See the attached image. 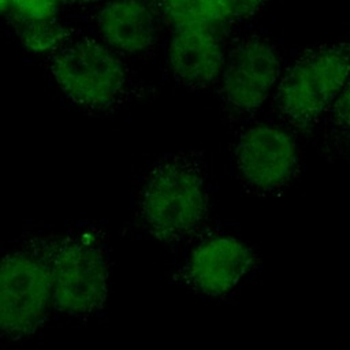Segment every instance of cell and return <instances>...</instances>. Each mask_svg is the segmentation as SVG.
Instances as JSON below:
<instances>
[{
  "mask_svg": "<svg viewBox=\"0 0 350 350\" xmlns=\"http://www.w3.org/2000/svg\"><path fill=\"white\" fill-rule=\"evenodd\" d=\"M10 7V0H0V14Z\"/></svg>",
  "mask_w": 350,
  "mask_h": 350,
  "instance_id": "2e32d148",
  "label": "cell"
},
{
  "mask_svg": "<svg viewBox=\"0 0 350 350\" xmlns=\"http://www.w3.org/2000/svg\"><path fill=\"white\" fill-rule=\"evenodd\" d=\"M59 1H64V0H59Z\"/></svg>",
  "mask_w": 350,
  "mask_h": 350,
  "instance_id": "ac0fdd59",
  "label": "cell"
},
{
  "mask_svg": "<svg viewBox=\"0 0 350 350\" xmlns=\"http://www.w3.org/2000/svg\"><path fill=\"white\" fill-rule=\"evenodd\" d=\"M59 0H10L16 19H48L55 18Z\"/></svg>",
  "mask_w": 350,
  "mask_h": 350,
  "instance_id": "5bb4252c",
  "label": "cell"
},
{
  "mask_svg": "<svg viewBox=\"0 0 350 350\" xmlns=\"http://www.w3.org/2000/svg\"><path fill=\"white\" fill-rule=\"evenodd\" d=\"M98 29L112 48L124 53H142L157 40V11L146 0H112L98 15Z\"/></svg>",
  "mask_w": 350,
  "mask_h": 350,
  "instance_id": "30bf717a",
  "label": "cell"
},
{
  "mask_svg": "<svg viewBox=\"0 0 350 350\" xmlns=\"http://www.w3.org/2000/svg\"><path fill=\"white\" fill-rule=\"evenodd\" d=\"M319 127L324 156L329 159L350 156V75Z\"/></svg>",
  "mask_w": 350,
  "mask_h": 350,
  "instance_id": "8fae6325",
  "label": "cell"
},
{
  "mask_svg": "<svg viewBox=\"0 0 350 350\" xmlns=\"http://www.w3.org/2000/svg\"><path fill=\"white\" fill-rule=\"evenodd\" d=\"M208 211V178L198 153H175L156 164L139 201L141 220L152 237L175 242L196 231Z\"/></svg>",
  "mask_w": 350,
  "mask_h": 350,
  "instance_id": "6da1fadb",
  "label": "cell"
},
{
  "mask_svg": "<svg viewBox=\"0 0 350 350\" xmlns=\"http://www.w3.org/2000/svg\"><path fill=\"white\" fill-rule=\"evenodd\" d=\"M53 306L68 314H90L108 295V258L101 242L88 232L64 238L49 253Z\"/></svg>",
  "mask_w": 350,
  "mask_h": 350,
  "instance_id": "277c9868",
  "label": "cell"
},
{
  "mask_svg": "<svg viewBox=\"0 0 350 350\" xmlns=\"http://www.w3.org/2000/svg\"><path fill=\"white\" fill-rule=\"evenodd\" d=\"M52 305L49 254L19 250L0 260V334H33Z\"/></svg>",
  "mask_w": 350,
  "mask_h": 350,
  "instance_id": "5b68a950",
  "label": "cell"
},
{
  "mask_svg": "<svg viewBox=\"0 0 350 350\" xmlns=\"http://www.w3.org/2000/svg\"><path fill=\"white\" fill-rule=\"evenodd\" d=\"M153 5L175 29L213 27L226 21L217 0H154Z\"/></svg>",
  "mask_w": 350,
  "mask_h": 350,
  "instance_id": "7c38bea8",
  "label": "cell"
},
{
  "mask_svg": "<svg viewBox=\"0 0 350 350\" xmlns=\"http://www.w3.org/2000/svg\"><path fill=\"white\" fill-rule=\"evenodd\" d=\"M226 55L212 27L175 29L168 46V67L175 82L190 90L220 78Z\"/></svg>",
  "mask_w": 350,
  "mask_h": 350,
  "instance_id": "9c48e42d",
  "label": "cell"
},
{
  "mask_svg": "<svg viewBox=\"0 0 350 350\" xmlns=\"http://www.w3.org/2000/svg\"><path fill=\"white\" fill-rule=\"evenodd\" d=\"M52 74L71 101L90 109L115 105L129 89L122 60L108 46L89 38L64 44L52 60Z\"/></svg>",
  "mask_w": 350,
  "mask_h": 350,
  "instance_id": "3957f363",
  "label": "cell"
},
{
  "mask_svg": "<svg viewBox=\"0 0 350 350\" xmlns=\"http://www.w3.org/2000/svg\"><path fill=\"white\" fill-rule=\"evenodd\" d=\"M16 33L25 48L34 53L57 52L67 38V29L55 18L16 19Z\"/></svg>",
  "mask_w": 350,
  "mask_h": 350,
  "instance_id": "4fadbf2b",
  "label": "cell"
},
{
  "mask_svg": "<svg viewBox=\"0 0 350 350\" xmlns=\"http://www.w3.org/2000/svg\"><path fill=\"white\" fill-rule=\"evenodd\" d=\"M254 265V254L242 241L217 235L201 242L183 269L191 288L209 297L232 291Z\"/></svg>",
  "mask_w": 350,
  "mask_h": 350,
  "instance_id": "ba28073f",
  "label": "cell"
},
{
  "mask_svg": "<svg viewBox=\"0 0 350 350\" xmlns=\"http://www.w3.org/2000/svg\"><path fill=\"white\" fill-rule=\"evenodd\" d=\"M280 56L276 46L258 34L239 38L226 57L220 75L221 109L232 120H243L257 112L278 85Z\"/></svg>",
  "mask_w": 350,
  "mask_h": 350,
  "instance_id": "8992f818",
  "label": "cell"
},
{
  "mask_svg": "<svg viewBox=\"0 0 350 350\" xmlns=\"http://www.w3.org/2000/svg\"><path fill=\"white\" fill-rule=\"evenodd\" d=\"M234 163L245 187L258 194H272L291 183L299 157L288 133L276 126L257 124L239 134Z\"/></svg>",
  "mask_w": 350,
  "mask_h": 350,
  "instance_id": "52a82bcc",
  "label": "cell"
},
{
  "mask_svg": "<svg viewBox=\"0 0 350 350\" xmlns=\"http://www.w3.org/2000/svg\"><path fill=\"white\" fill-rule=\"evenodd\" d=\"M350 75V40L319 44L301 52L276 88L275 109L291 129L319 127Z\"/></svg>",
  "mask_w": 350,
  "mask_h": 350,
  "instance_id": "7a4b0ae2",
  "label": "cell"
},
{
  "mask_svg": "<svg viewBox=\"0 0 350 350\" xmlns=\"http://www.w3.org/2000/svg\"><path fill=\"white\" fill-rule=\"evenodd\" d=\"M226 21H241L256 15L268 0H217Z\"/></svg>",
  "mask_w": 350,
  "mask_h": 350,
  "instance_id": "9a60e30c",
  "label": "cell"
},
{
  "mask_svg": "<svg viewBox=\"0 0 350 350\" xmlns=\"http://www.w3.org/2000/svg\"><path fill=\"white\" fill-rule=\"evenodd\" d=\"M79 1H83V3H94V1H100V0H79Z\"/></svg>",
  "mask_w": 350,
  "mask_h": 350,
  "instance_id": "e0dca14e",
  "label": "cell"
}]
</instances>
